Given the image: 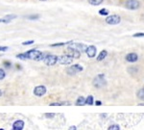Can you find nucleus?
I'll list each match as a JSON object with an SVG mask.
<instances>
[{
  "label": "nucleus",
  "mask_w": 144,
  "mask_h": 130,
  "mask_svg": "<svg viewBox=\"0 0 144 130\" xmlns=\"http://www.w3.org/2000/svg\"><path fill=\"white\" fill-rule=\"evenodd\" d=\"M24 54L26 56V59L35 60V61H43L44 58L46 57V55H47L46 53H43V52L37 49H31L25 52Z\"/></svg>",
  "instance_id": "f257e3e1"
},
{
  "label": "nucleus",
  "mask_w": 144,
  "mask_h": 130,
  "mask_svg": "<svg viewBox=\"0 0 144 130\" xmlns=\"http://www.w3.org/2000/svg\"><path fill=\"white\" fill-rule=\"evenodd\" d=\"M107 24H110V25H117L121 21V16L118 15H108L105 19Z\"/></svg>",
  "instance_id": "f03ea898"
},
{
  "label": "nucleus",
  "mask_w": 144,
  "mask_h": 130,
  "mask_svg": "<svg viewBox=\"0 0 144 130\" xmlns=\"http://www.w3.org/2000/svg\"><path fill=\"white\" fill-rule=\"evenodd\" d=\"M93 85L96 88H101L106 85V80H105V75L104 74H99L94 78L93 80Z\"/></svg>",
  "instance_id": "7ed1b4c3"
},
{
  "label": "nucleus",
  "mask_w": 144,
  "mask_h": 130,
  "mask_svg": "<svg viewBox=\"0 0 144 130\" xmlns=\"http://www.w3.org/2000/svg\"><path fill=\"white\" fill-rule=\"evenodd\" d=\"M140 7V2L137 0H127L126 1V8L129 10H138Z\"/></svg>",
  "instance_id": "20e7f679"
},
{
  "label": "nucleus",
  "mask_w": 144,
  "mask_h": 130,
  "mask_svg": "<svg viewBox=\"0 0 144 130\" xmlns=\"http://www.w3.org/2000/svg\"><path fill=\"white\" fill-rule=\"evenodd\" d=\"M58 62L61 64V65H69L73 62V58L71 56H69L67 54L65 55H61L58 57Z\"/></svg>",
  "instance_id": "39448f33"
},
{
  "label": "nucleus",
  "mask_w": 144,
  "mask_h": 130,
  "mask_svg": "<svg viewBox=\"0 0 144 130\" xmlns=\"http://www.w3.org/2000/svg\"><path fill=\"white\" fill-rule=\"evenodd\" d=\"M43 62H44L45 65H47V66H54L58 62V56L52 55V54H47L46 57L44 58Z\"/></svg>",
  "instance_id": "423d86ee"
},
{
  "label": "nucleus",
  "mask_w": 144,
  "mask_h": 130,
  "mask_svg": "<svg viewBox=\"0 0 144 130\" xmlns=\"http://www.w3.org/2000/svg\"><path fill=\"white\" fill-rule=\"evenodd\" d=\"M83 69H84V68L82 66L76 64V65L71 66L70 68H68V69H66V72H67V74H69V75H75L76 73L82 71Z\"/></svg>",
  "instance_id": "0eeeda50"
},
{
  "label": "nucleus",
  "mask_w": 144,
  "mask_h": 130,
  "mask_svg": "<svg viewBox=\"0 0 144 130\" xmlns=\"http://www.w3.org/2000/svg\"><path fill=\"white\" fill-rule=\"evenodd\" d=\"M70 47L72 48H74V49L78 50L79 52L81 53H83V52H86L87 51V46L86 44H84V43H75V42H72L71 45H69Z\"/></svg>",
  "instance_id": "6e6552de"
},
{
  "label": "nucleus",
  "mask_w": 144,
  "mask_h": 130,
  "mask_svg": "<svg viewBox=\"0 0 144 130\" xmlns=\"http://www.w3.org/2000/svg\"><path fill=\"white\" fill-rule=\"evenodd\" d=\"M34 94L35 96H42L46 94V88L42 85H39V86H37L36 88L34 89Z\"/></svg>",
  "instance_id": "1a4fd4ad"
},
{
  "label": "nucleus",
  "mask_w": 144,
  "mask_h": 130,
  "mask_svg": "<svg viewBox=\"0 0 144 130\" xmlns=\"http://www.w3.org/2000/svg\"><path fill=\"white\" fill-rule=\"evenodd\" d=\"M66 54L69 55V56H71L73 59H78V58H80V56H81V52H79L78 50L74 49V48H72L70 46L67 47V53Z\"/></svg>",
  "instance_id": "9d476101"
},
{
  "label": "nucleus",
  "mask_w": 144,
  "mask_h": 130,
  "mask_svg": "<svg viewBox=\"0 0 144 130\" xmlns=\"http://www.w3.org/2000/svg\"><path fill=\"white\" fill-rule=\"evenodd\" d=\"M96 51H97V49H96V47H95L94 45H89V46H87L86 53H87V55L89 58H93V57H95V55H96Z\"/></svg>",
  "instance_id": "9b49d317"
},
{
  "label": "nucleus",
  "mask_w": 144,
  "mask_h": 130,
  "mask_svg": "<svg viewBox=\"0 0 144 130\" xmlns=\"http://www.w3.org/2000/svg\"><path fill=\"white\" fill-rule=\"evenodd\" d=\"M138 60V56L137 53H129L126 56V61L129 63H135Z\"/></svg>",
  "instance_id": "f8f14e48"
},
{
  "label": "nucleus",
  "mask_w": 144,
  "mask_h": 130,
  "mask_svg": "<svg viewBox=\"0 0 144 130\" xmlns=\"http://www.w3.org/2000/svg\"><path fill=\"white\" fill-rule=\"evenodd\" d=\"M16 18V15H5L3 18H0V22L2 23H10L13 19Z\"/></svg>",
  "instance_id": "ddd939ff"
},
{
  "label": "nucleus",
  "mask_w": 144,
  "mask_h": 130,
  "mask_svg": "<svg viewBox=\"0 0 144 130\" xmlns=\"http://www.w3.org/2000/svg\"><path fill=\"white\" fill-rule=\"evenodd\" d=\"M24 127V122L23 120H16L13 124V129L14 130H22Z\"/></svg>",
  "instance_id": "4468645a"
},
{
  "label": "nucleus",
  "mask_w": 144,
  "mask_h": 130,
  "mask_svg": "<svg viewBox=\"0 0 144 130\" xmlns=\"http://www.w3.org/2000/svg\"><path fill=\"white\" fill-rule=\"evenodd\" d=\"M107 55H108V51H107V50H102V51L100 52V54L97 56V61L98 62L103 61V60L107 57Z\"/></svg>",
  "instance_id": "2eb2a0df"
},
{
  "label": "nucleus",
  "mask_w": 144,
  "mask_h": 130,
  "mask_svg": "<svg viewBox=\"0 0 144 130\" xmlns=\"http://www.w3.org/2000/svg\"><path fill=\"white\" fill-rule=\"evenodd\" d=\"M86 104V98L84 96H80L78 97V99L76 101V105L77 106H84Z\"/></svg>",
  "instance_id": "dca6fc26"
},
{
  "label": "nucleus",
  "mask_w": 144,
  "mask_h": 130,
  "mask_svg": "<svg viewBox=\"0 0 144 130\" xmlns=\"http://www.w3.org/2000/svg\"><path fill=\"white\" fill-rule=\"evenodd\" d=\"M104 0H88V3L92 6H99L103 3Z\"/></svg>",
  "instance_id": "f3484780"
},
{
  "label": "nucleus",
  "mask_w": 144,
  "mask_h": 130,
  "mask_svg": "<svg viewBox=\"0 0 144 130\" xmlns=\"http://www.w3.org/2000/svg\"><path fill=\"white\" fill-rule=\"evenodd\" d=\"M137 97L141 100H144V88L140 89V90L137 92Z\"/></svg>",
  "instance_id": "a211bd4d"
},
{
  "label": "nucleus",
  "mask_w": 144,
  "mask_h": 130,
  "mask_svg": "<svg viewBox=\"0 0 144 130\" xmlns=\"http://www.w3.org/2000/svg\"><path fill=\"white\" fill-rule=\"evenodd\" d=\"M93 103H94V102H93V96H88L87 98H86V104H87V105H92Z\"/></svg>",
  "instance_id": "6ab92c4d"
},
{
  "label": "nucleus",
  "mask_w": 144,
  "mask_h": 130,
  "mask_svg": "<svg viewBox=\"0 0 144 130\" xmlns=\"http://www.w3.org/2000/svg\"><path fill=\"white\" fill-rule=\"evenodd\" d=\"M99 15H104V16H108V15H109V11H108L107 9H101V10L99 11Z\"/></svg>",
  "instance_id": "aec40b11"
},
{
  "label": "nucleus",
  "mask_w": 144,
  "mask_h": 130,
  "mask_svg": "<svg viewBox=\"0 0 144 130\" xmlns=\"http://www.w3.org/2000/svg\"><path fill=\"white\" fill-rule=\"evenodd\" d=\"M65 104H69L68 102H55V103H51L50 106H61V105H65Z\"/></svg>",
  "instance_id": "412c9836"
},
{
  "label": "nucleus",
  "mask_w": 144,
  "mask_h": 130,
  "mask_svg": "<svg viewBox=\"0 0 144 130\" xmlns=\"http://www.w3.org/2000/svg\"><path fill=\"white\" fill-rule=\"evenodd\" d=\"M27 19H32V20H34V19H38L39 18V15H29V16H26Z\"/></svg>",
  "instance_id": "4be33fe9"
},
{
  "label": "nucleus",
  "mask_w": 144,
  "mask_h": 130,
  "mask_svg": "<svg viewBox=\"0 0 144 130\" xmlns=\"http://www.w3.org/2000/svg\"><path fill=\"white\" fill-rule=\"evenodd\" d=\"M16 58H17V59H20V60H27L26 56H25V54L24 53H21V54L16 55Z\"/></svg>",
  "instance_id": "5701e85b"
},
{
  "label": "nucleus",
  "mask_w": 144,
  "mask_h": 130,
  "mask_svg": "<svg viewBox=\"0 0 144 130\" xmlns=\"http://www.w3.org/2000/svg\"><path fill=\"white\" fill-rule=\"evenodd\" d=\"M5 76H6V73H5V71H4V69H0V80L4 79Z\"/></svg>",
  "instance_id": "b1692460"
},
{
  "label": "nucleus",
  "mask_w": 144,
  "mask_h": 130,
  "mask_svg": "<svg viewBox=\"0 0 144 130\" xmlns=\"http://www.w3.org/2000/svg\"><path fill=\"white\" fill-rule=\"evenodd\" d=\"M109 130H120V128H119L117 124H114V125L109 127Z\"/></svg>",
  "instance_id": "393cba45"
},
{
  "label": "nucleus",
  "mask_w": 144,
  "mask_h": 130,
  "mask_svg": "<svg viewBox=\"0 0 144 130\" xmlns=\"http://www.w3.org/2000/svg\"><path fill=\"white\" fill-rule=\"evenodd\" d=\"M133 37H135V38H140V37H144V33H136V34H133Z\"/></svg>",
  "instance_id": "a878e982"
},
{
  "label": "nucleus",
  "mask_w": 144,
  "mask_h": 130,
  "mask_svg": "<svg viewBox=\"0 0 144 130\" xmlns=\"http://www.w3.org/2000/svg\"><path fill=\"white\" fill-rule=\"evenodd\" d=\"M32 43H34V41H27V42H24L22 43L23 45H29V44H32Z\"/></svg>",
  "instance_id": "bb28decb"
},
{
  "label": "nucleus",
  "mask_w": 144,
  "mask_h": 130,
  "mask_svg": "<svg viewBox=\"0 0 144 130\" xmlns=\"http://www.w3.org/2000/svg\"><path fill=\"white\" fill-rule=\"evenodd\" d=\"M8 49L7 46H0V51H6Z\"/></svg>",
  "instance_id": "cd10ccee"
},
{
  "label": "nucleus",
  "mask_w": 144,
  "mask_h": 130,
  "mask_svg": "<svg viewBox=\"0 0 144 130\" xmlns=\"http://www.w3.org/2000/svg\"><path fill=\"white\" fill-rule=\"evenodd\" d=\"M45 117H47V118H52V117H54V114H45Z\"/></svg>",
  "instance_id": "c85d7f7f"
},
{
  "label": "nucleus",
  "mask_w": 144,
  "mask_h": 130,
  "mask_svg": "<svg viewBox=\"0 0 144 130\" xmlns=\"http://www.w3.org/2000/svg\"><path fill=\"white\" fill-rule=\"evenodd\" d=\"M4 65L6 66V67H7V68H9V67H10V66H11V64H10V63H9V62H4Z\"/></svg>",
  "instance_id": "c756f323"
},
{
  "label": "nucleus",
  "mask_w": 144,
  "mask_h": 130,
  "mask_svg": "<svg viewBox=\"0 0 144 130\" xmlns=\"http://www.w3.org/2000/svg\"><path fill=\"white\" fill-rule=\"evenodd\" d=\"M76 129H77V128H76V126H70L68 130H76Z\"/></svg>",
  "instance_id": "7c9ffc66"
},
{
  "label": "nucleus",
  "mask_w": 144,
  "mask_h": 130,
  "mask_svg": "<svg viewBox=\"0 0 144 130\" xmlns=\"http://www.w3.org/2000/svg\"><path fill=\"white\" fill-rule=\"evenodd\" d=\"M95 104H96V105H101V104H102V102H101V101H99V100H97V101L95 102Z\"/></svg>",
  "instance_id": "2f4dec72"
},
{
  "label": "nucleus",
  "mask_w": 144,
  "mask_h": 130,
  "mask_svg": "<svg viewBox=\"0 0 144 130\" xmlns=\"http://www.w3.org/2000/svg\"><path fill=\"white\" fill-rule=\"evenodd\" d=\"M2 96V91H1V90H0V96Z\"/></svg>",
  "instance_id": "473e14b6"
},
{
  "label": "nucleus",
  "mask_w": 144,
  "mask_h": 130,
  "mask_svg": "<svg viewBox=\"0 0 144 130\" xmlns=\"http://www.w3.org/2000/svg\"><path fill=\"white\" fill-rule=\"evenodd\" d=\"M39 1H47V0H39Z\"/></svg>",
  "instance_id": "72a5a7b5"
},
{
  "label": "nucleus",
  "mask_w": 144,
  "mask_h": 130,
  "mask_svg": "<svg viewBox=\"0 0 144 130\" xmlns=\"http://www.w3.org/2000/svg\"><path fill=\"white\" fill-rule=\"evenodd\" d=\"M0 130H4V129H2V128H1V129H0Z\"/></svg>",
  "instance_id": "f704fd0d"
},
{
  "label": "nucleus",
  "mask_w": 144,
  "mask_h": 130,
  "mask_svg": "<svg viewBox=\"0 0 144 130\" xmlns=\"http://www.w3.org/2000/svg\"><path fill=\"white\" fill-rule=\"evenodd\" d=\"M12 130H14V129H12Z\"/></svg>",
  "instance_id": "c9c22d12"
}]
</instances>
